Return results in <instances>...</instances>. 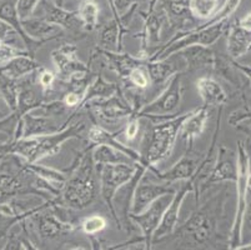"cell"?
I'll return each mask as SVG.
<instances>
[{
	"instance_id": "1",
	"label": "cell",
	"mask_w": 251,
	"mask_h": 250,
	"mask_svg": "<svg viewBox=\"0 0 251 250\" xmlns=\"http://www.w3.org/2000/svg\"><path fill=\"white\" fill-rule=\"evenodd\" d=\"M91 144L88 149L80 151L73 162L72 167L67 169L68 178L61 188L60 195L56 203L61 208L83 210L97 199L99 185L97 180V167L93 162L91 151L94 148Z\"/></svg>"
},
{
	"instance_id": "2",
	"label": "cell",
	"mask_w": 251,
	"mask_h": 250,
	"mask_svg": "<svg viewBox=\"0 0 251 250\" xmlns=\"http://www.w3.org/2000/svg\"><path fill=\"white\" fill-rule=\"evenodd\" d=\"M86 124L77 120L69 124L67 128L56 133L35 137L20 138L15 141H10L9 154H15L28 163H38L47 157L56 155L60 151L61 145L70 139H80L81 133L85 130Z\"/></svg>"
},
{
	"instance_id": "3",
	"label": "cell",
	"mask_w": 251,
	"mask_h": 250,
	"mask_svg": "<svg viewBox=\"0 0 251 250\" xmlns=\"http://www.w3.org/2000/svg\"><path fill=\"white\" fill-rule=\"evenodd\" d=\"M191 111L193 110L182 115H175L174 118L154 124L148 129L144 137V153H141L144 162L150 167V170L148 171L154 175L159 173V170L155 168V164L170 157L182 124L185 119L190 115Z\"/></svg>"
},
{
	"instance_id": "4",
	"label": "cell",
	"mask_w": 251,
	"mask_h": 250,
	"mask_svg": "<svg viewBox=\"0 0 251 250\" xmlns=\"http://www.w3.org/2000/svg\"><path fill=\"white\" fill-rule=\"evenodd\" d=\"M237 175H236V210L234 222L230 231L229 248L236 249L241 245L243 240V228L248 210V199L250 194V154L246 150L243 141H237Z\"/></svg>"
},
{
	"instance_id": "5",
	"label": "cell",
	"mask_w": 251,
	"mask_h": 250,
	"mask_svg": "<svg viewBox=\"0 0 251 250\" xmlns=\"http://www.w3.org/2000/svg\"><path fill=\"white\" fill-rule=\"evenodd\" d=\"M136 167H138V164H123V163L104 164L97 167V171L100 178V195L108 205V209L110 210L111 217L115 220L119 229H122V225H120V220L116 214L114 200H115V195L118 194L119 190L131 180L136 171Z\"/></svg>"
},
{
	"instance_id": "6",
	"label": "cell",
	"mask_w": 251,
	"mask_h": 250,
	"mask_svg": "<svg viewBox=\"0 0 251 250\" xmlns=\"http://www.w3.org/2000/svg\"><path fill=\"white\" fill-rule=\"evenodd\" d=\"M216 210L209 204L199 208L191 214L180 228L174 230L171 235L180 237V240L186 245H205L210 242L216 229Z\"/></svg>"
},
{
	"instance_id": "7",
	"label": "cell",
	"mask_w": 251,
	"mask_h": 250,
	"mask_svg": "<svg viewBox=\"0 0 251 250\" xmlns=\"http://www.w3.org/2000/svg\"><path fill=\"white\" fill-rule=\"evenodd\" d=\"M182 72L175 73L169 80V84L164 89L163 93L157 96L156 99L150 102L149 104L144 105L143 108L136 111L139 118H163V116L174 115L176 110L179 109L180 103L182 99L184 93V85H182ZM175 116V115H174Z\"/></svg>"
},
{
	"instance_id": "8",
	"label": "cell",
	"mask_w": 251,
	"mask_h": 250,
	"mask_svg": "<svg viewBox=\"0 0 251 250\" xmlns=\"http://www.w3.org/2000/svg\"><path fill=\"white\" fill-rule=\"evenodd\" d=\"M60 209L61 206L55 201L30 215L36 233L42 240L56 239L75 230L74 224L61 218Z\"/></svg>"
},
{
	"instance_id": "9",
	"label": "cell",
	"mask_w": 251,
	"mask_h": 250,
	"mask_svg": "<svg viewBox=\"0 0 251 250\" xmlns=\"http://www.w3.org/2000/svg\"><path fill=\"white\" fill-rule=\"evenodd\" d=\"M83 109H91L95 113L98 120L105 124H115L124 118H129L133 114V105L125 98L119 88L114 95L109 98L90 100L84 105Z\"/></svg>"
},
{
	"instance_id": "10",
	"label": "cell",
	"mask_w": 251,
	"mask_h": 250,
	"mask_svg": "<svg viewBox=\"0 0 251 250\" xmlns=\"http://www.w3.org/2000/svg\"><path fill=\"white\" fill-rule=\"evenodd\" d=\"M189 193H194V180L191 178L188 180H182V184L180 185L179 189H175L174 195L164 212L160 223L152 234V243L170 237L174 233L179 222L180 209Z\"/></svg>"
},
{
	"instance_id": "11",
	"label": "cell",
	"mask_w": 251,
	"mask_h": 250,
	"mask_svg": "<svg viewBox=\"0 0 251 250\" xmlns=\"http://www.w3.org/2000/svg\"><path fill=\"white\" fill-rule=\"evenodd\" d=\"M173 195L174 194H170V193L163 194V195L155 199L144 212L139 213V214L129 213V219L135 222L139 225V228L141 229L145 249H151L152 234H154L155 229L157 228V225L160 223L161 217H163L164 212L168 208Z\"/></svg>"
},
{
	"instance_id": "12",
	"label": "cell",
	"mask_w": 251,
	"mask_h": 250,
	"mask_svg": "<svg viewBox=\"0 0 251 250\" xmlns=\"http://www.w3.org/2000/svg\"><path fill=\"white\" fill-rule=\"evenodd\" d=\"M236 175V155L231 150H229L224 144H221L218 149V153H216V159L213 168H211L207 178L201 184V187L199 188V198L210 185L218 184V183L221 182H235Z\"/></svg>"
},
{
	"instance_id": "13",
	"label": "cell",
	"mask_w": 251,
	"mask_h": 250,
	"mask_svg": "<svg viewBox=\"0 0 251 250\" xmlns=\"http://www.w3.org/2000/svg\"><path fill=\"white\" fill-rule=\"evenodd\" d=\"M139 15L144 19V29L140 33L141 47L136 56L147 60L150 56L149 48L160 43V33L164 23L168 22L164 9L156 8L152 11H139Z\"/></svg>"
},
{
	"instance_id": "14",
	"label": "cell",
	"mask_w": 251,
	"mask_h": 250,
	"mask_svg": "<svg viewBox=\"0 0 251 250\" xmlns=\"http://www.w3.org/2000/svg\"><path fill=\"white\" fill-rule=\"evenodd\" d=\"M51 60L56 68V73L63 82L74 74L90 72L89 64L83 63L77 56V48L74 44H63L51 52Z\"/></svg>"
},
{
	"instance_id": "15",
	"label": "cell",
	"mask_w": 251,
	"mask_h": 250,
	"mask_svg": "<svg viewBox=\"0 0 251 250\" xmlns=\"http://www.w3.org/2000/svg\"><path fill=\"white\" fill-rule=\"evenodd\" d=\"M43 9L45 15L43 19L50 24L58 25L63 30H67L75 38H83L84 33H86L83 28L80 18L77 15L76 10L69 11L61 8L58 4H54L49 0L43 1Z\"/></svg>"
},
{
	"instance_id": "16",
	"label": "cell",
	"mask_w": 251,
	"mask_h": 250,
	"mask_svg": "<svg viewBox=\"0 0 251 250\" xmlns=\"http://www.w3.org/2000/svg\"><path fill=\"white\" fill-rule=\"evenodd\" d=\"M79 114V111H74L70 114L69 118L64 123H58L52 116L43 115V114H36L34 110L25 114L22 119L23 124V132L22 138H29L35 137V135H44V134H51V133H56L63 130L64 128H67L73 119Z\"/></svg>"
},
{
	"instance_id": "17",
	"label": "cell",
	"mask_w": 251,
	"mask_h": 250,
	"mask_svg": "<svg viewBox=\"0 0 251 250\" xmlns=\"http://www.w3.org/2000/svg\"><path fill=\"white\" fill-rule=\"evenodd\" d=\"M174 194L175 188L166 187V185L155 184L148 180L147 175L144 174L135 185L133 192V198H131V210L130 213L139 214L144 212L148 206L152 203L156 198H159L163 194Z\"/></svg>"
},
{
	"instance_id": "18",
	"label": "cell",
	"mask_w": 251,
	"mask_h": 250,
	"mask_svg": "<svg viewBox=\"0 0 251 250\" xmlns=\"http://www.w3.org/2000/svg\"><path fill=\"white\" fill-rule=\"evenodd\" d=\"M102 56V58L106 60V63L109 64V68L111 70L116 73L119 77L122 79L127 80V77H129V73L135 68H144L145 65V59H141L139 56H134L131 54H125V53L122 52H108V50L100 49V48H97V49L93 52L90 58V63L94 60L97 56Z\"/></svg>"
},
{
	"instance_id": "19",
	"label": "cell",
	"mask_w": 251,
	"mask_h": 250,
	"mask_svg": "<svg viewBox=\"0 0 251 250\" xmlns=\"http://www.w3.org/2000/svg\"><path fill=\"white\" fill-rule=\"evenodd\" d=\"M88 138H89V141H90L91 144H94V145L104 144V145L111 146V148L124 153L125 155L131 158V159H133L135 163H138V164L147 167L148 170H150V167L147 164V163L144 162L143 157H141V153L136 151L135 149L130 148V146H126L123 143H120V141L118 140V134H111V133H109L108 130H105L104 128L98 125L97 123H95L90 129H89Z\"/></svg>"
},
{
	"instance_id": "20",
	"label": "cell",
	"mask_w": 251,
	"mask_h": 250,
	"mask_svg": "<svg viewBox=\"0 0 251 250\" xmlns=\"http://www.w3.org/2000/svg\"><path fill=\"white\" fill-rule=\"evenodd\" d=\"M175 54L180 55L185 60L186 69L184 72H195V70H204V69L213 70L215 52L210 49V47L194 44L179 50Z\"/></svg>"
},
{
	"instance_id": "21",
	"label": "cell",
	"mask_w": 251,
	"mask_h": 250,
	"mask_svg": "<svg viewBox=\"0 0 251 250\" xmlns=\"http://www.w3.org/2000/svg\"><path fill=\"white\" fill-rule=\"evenodd\" d=\"M0 19H3L4 22H6L8 24H10L11 27L14 28L17 33L19 34L20 39L23 40V44L26 47V52L34 56L36 50L39 48L44 45L45 43L50 41L49 39H33L29 35L25 34V31L23 30L22 24H20V19L18 17L17 9H15V3L13 0H8V1H4L1 5H0Z\"/></svg>"
},
{
	"instance_id": "22",
	"label": "cell",
	"mask_w": 251,
	"mask_h": 250,
	"mask_svg": "<svg viewBox=\"0 0 251 250\" xmlns=\"http://www.w3.org/2000/svg\"><path fill=\"white\" fill-rule=\"evenodd\" d=\"M210 108L207 105H202L201 108L193 109L190 115L185 119L179 134L186 143V150H193V144L196 138L200 137L205 129V124L210 115Z\"/></svg>"
},
{
	"instance_id": "23",
	"label": "cell",
	"mask_w": 251,
	"mask_h": 250,
	"mask_svg": "<svg viewBox=\"0 0 251 250\" xmlns=\"http://www.w3.org/2000/svg\"><path fill=\"white\" fill-rule=\"evenodd\" d=\"M201 160L196 158L195 154H193V150H186L185 155H182L174 165L173 168L169 169L165 173L156 174V178L164 180L168 183L180 182V180H188L195 174L196 169L199 167V163Z\"/></svg>"
},
{
	"instance_id": "24",
	"label": "cell",
	"mask_w": 251,
	"mask_h": 250,
	"mask_svg": "<svg viewBox=\"0 0 251 250\" xmlns=\"http://www.w3.org/2000/svg\"><path fill=\"white\" fill-rule=\"evenodd\" d=\"M229 33H227V55L230 58L237 60L243 55L250 52L251 35L250 30L241 27L237 22H229Z\"/></svg>"
},
{
	"instance_id": "25",
	"label": "cell",
	"mask_w": 251,
	"mask_h": 250,
	"mask_svg": "<svg viewBox=\"0 0 251 250\" xmlns=\"http://www.w3.org/2000/svg\"><path fill=\"white\" fill-rule=\"evenodd\" d=\"M42 69V64H39L34 59V56H31L28 52H25L5 61V64L0 68V74L5 75L10 79L18 80Z\"/></svg>"
},
{
	"instance_id": "26",
	"label": "cell",
	"mask_w": 251,
	"mask_h": 250,
	"mask_svg": "<svg viewBox=\"0 0 251 250\" xmlns=\"http://www.w3.org/2000/svg\"><path fill=\"white\" fill-rule=\"evenodd\" d=\"M189 3L190 0H160L157 5L164 9L171 28L186 30V24H191L193 17L189 9Z\"/></svg>"
},
{
	"instance_id": "27",
	"label": "cell",
	"mask_w": 251,
	"mask_h": 250,
	"mask_svg": "<svg viewBox=\"0 0 251 250\" xmlns=\"http://www.w3.org/2000/svg\"><path fill=\"white\" fill-rule=\"evenodd\" d=\"M23 30L26 35L33 39H49L55 40L64 35V30L60 27L45 22L43 18H29V19L20 20Z\"/></svg>"
},
{
	"instance_id": "28",
	"label": "cell",
	"mask_w": 251,
	"mask_h": 250,
	"mask_svg": "<svg viewBox=\"0 0 251 250\" xmlns=\"http://www.w3.org/2000/svg\"><path fill=\"white\" fill-rule=\"evenodd\" d=\"M196 88L201 96L204 105L214 107V105H224L227 102V94L224 90L220 83L214 78L201 77L196 82Z\"/></svg>"
},
{
	"instance_id": "29",
	"label": "cell",
	"mask_w": 251,
	"mask_h": 250,
	"mask_svg": "<svg viewBox=\"0 0 251 250\" xmlns=\"http://www.w3.org/2000/svg\"><path fill=\"white\" fill-rule=\"evenodd\" d=\"M144 69L147 70L150 84L156 88L166 84L175 73L179 72L176 63L169 60V58L163 60H147Z\"/></svg>"
},
{
	"instance_id": "30",
	"label": "cell",
	"mask_w": 251,
	"mask_h": 250,
	"mask_svg": "<svg viewBox=\"0 0 251 250\" xmlns=\"http://www.w3.org/2000/svg\"><path fill=\"white\" fill-rule=\"evenodd\" d=\"M119 88H120V86H119L118 84H115V83L105 80V78H102L101 75H97V77L86 85L80 105L75 109V111H79V113H80L81 110H83L84 105H85L86 103L90 102V100L109 98V96L114 95V94L118 91Z\"/></svg>"
},
{
	"instance_id": "31",
	"label": "cell",
	"mask_w": 251,
	"mask_h": 250,
	"mask_svg": "<svg viewBox=\"0 0 251 250\" xmlns=\"http://www.w3.org/2000/svg\"><path fill=\"white\" fill-rule=\"evenodd\" d=\"M127 31H129V29L126 27H123L115 19L110 20L102 28L99 36V47L98 48L108 50V52H123V36Z\"/></svg>"
},
{
	"instance_id": "32",
	"label": "cell",
	"mask_w": 251,
	"mask_h": 250,
	"mask_svg": "<svg viewBox=\"0 0 251 250\" xmlns=\"http://www.w3.org/2000/svg\"><path fill=\"white\" fill-rule=\"evenodd\" d=\"M213 72L215 73L218 77L223 78L224 80H226L227 83H230L231 85L236 86V88H240L241 86V78L240 75L241 72L235 66L234 59H231L227 55L218 54L215 53V58H214V66Z\"/></svg>"
},
{
	"instance_id": "33",
	"label": "cell",
	"mask_w": 251,
	"mask_h": 250,
	"mask_svg": "<svg viewBox=\"0 0 251 250\" xmlns=\"http://www.w3.org/2000/svg\"><path fill=\"white\" fill-rule=\"evenodd\" d=\"M91 157H93V162L97 167L104 164H119V163H123V164H138L122 151L116 150V149L111 148L109 145H104V144L95 145L93 148V151H91Z\"/></svg>"
},
{
	"instance_id": "34",
	"label": "cell",
	"mask_w": 251,
	"mask_h": 250,
	"mask_svg": "<svg viewBox=\"0 0 251 250\" xmlns=\"http://www.w3.org/2000/svg\"><path fill=\"white\" fill-rule=\"evenodd\" d=\"M77 15L83 23L84 30L88 31L95 30L99 23V6L93 0H84L77 8Z\"/></svg>"
},
{
	"instance_id": "35",
	"label": "cell",
	"mask_w": 251,
	"mask_h": 250,
	"mask_svg": "<svg viewBox=\"0 0 251 250\" xmlns=\"http://www.w3.org/2000/svg\"><path fill=\"white\" fill-rule=\"evenodd\" d=\"M0 95L13 111L17 108L18 95H19V84L17 80L0 74Z\"/></svg>"
},
{
	"instance_id": "36",
	"label": "cell",
	"mask_w": 251,
	"mask_h": 250,
	"mask_svg": "<svg viewBox=\"0 0 251 250\" xmlns=\"http://www.w3.org/2000/svg\"><path fill=\"white\" fill-rule=\"evenodd\" d=\"M189 9L194 18L207 20L219 9V0H190Z\"/></svg>"
},
{
	"instance_id": "37",
	"label": "cell",
	"mask_w": 251,
	"mask_h": 250,
	"mask_svg": "<svg viewBox=\"0 0 251 250\" xmlns=\"http://www.w3.org/2000/svg\"><path fill=\"white\" fill-rule=\"evenodd\" d=\"M108 223H106V219L101 215H91L84 219V222L81 223V229H83L84 233L89 237H94L98 233L104 230L106 228Z\"/></svg>"
},
{
	"instance_id": "38",
	"label": "cell",
	"mask_w": 251,
	"mask_h": 250,
	"mask_svg": "<svg viewBox=\"0 0 251 250\" xmlns=\"http://www.w3.org/2000/svg\"><path fill=\"white\" fill-rule=\"evenodd\" d=\"M127 82L138 89H147L149 86V77L144 68H135L129 73Z\"/></svg>"
},
{
	"instance_id": "39",
	"label": "cell",
	"mask_w": 251,
	"mask_h": 250,
	"mask_svg": "<svg viewBox=\"0 0 251 250\" xmlns=\"http://www.w3.org/2000/svg\"><path fill=\"white\" fill-rule=\"evenodd\" d=\"M18 38H20V36L14 28L6 22H4L3 19H0V41L4 43V44L17 48L15 43H17Z\"/></svg>"
},
{
	"instance_id": "40",
	"label": "cell",
	"mask_w": 251,
	"mask_h": 250,
	"mask_svg": "<svg viewBox=\"0 0 251 250\" xmlns=\"http://www.w3.org/2000/svg\"><path fill=\"white\" fill-rule=\"evenodd\" d=\"M39 1L40 0H17L15 1V9H17L19 19L25 20L31 18L36 6H38Z\"/></svg>"
},
{
	"instance_id": "41",
	"label": "cell",
	"mask_w": 251,
	"mask_h": 250,
	"mask_svg": "<svg viewBox=\"0 0 251 250\" xmlns=\"http://www.w3.org/2000/svg\"><path fill=\"white\" fill-rule=\"evenodd\" d=\"M248 120H250V108L248 105H245L241 109L235 110L229 115V124L234 128H237L243 121Z\"/></svg>"
},
{
	"instance_id": "42",
	"label": "cell",
	"mask_w": 251,
	"mask_h": 250,
	"mask_svg": "<svg viewBox=\"0 0 251 250\" xmlns=\"http://www.w3.org/2000/svg\"><path fill=\"white\" fill-rule=\"evenodd\" d=\"M55 80H56V75L54 74V73L49 72V70H47V69L44 68L42 69V73L39 74L38 82H39V85L42 86L44 93H48V91L51 90Z\"/></svg>"
},
{
	"instance_id": "43",
	"label": "cell",
	"mask_w": 251,
	"mask_h": 250,
	"mask_svg": "<svg viewBox=\"0 0 251 250\" xmlns=\"http://www.w3.org/2000/svg\"><path fill=\"white\" fill-rule=\"evenodd\" d=\"M23 53L25 52H22V50H19L18 48L4 44V43L0 41V63H5L9 59L14 58V56L23 54Z\"/></svg>"
},
{
	"instance_id": "44",
	"label": "cell",
	"mask_w": 251,
	"mask_h": 250,
	"mask_svg": "<svg viewBox=\"0 0 251 250\" xmlns=\"http://www.w3.org/2000/svg\"><path fill=\"white\" fill-rule=\"evenodd\" d=\"M84 91H77V90H69L65 96H64L63 103L67 108H77L80 105L81 99H83Z\"/></svg>"
},
{
	"instance_id": "45",
	"label": "cell",
	"mask_w": 251,
	"mask_h": 250,
	"mask_svg": "<svg viewBox=\"0 0 251 250\" xmlns=\"http://www.w3.org/2000/svg\"><path fill=\"white\" fill-rule=\"evenodd\" d=\"M135 3H139V0H113V4L115 6L116 13L119 14V17H122L123 14L126 13L130 6Z\"/></svg>"
},
{
	"instance_id": "46",
	"label": "cell",
	"mask_w": 251,
	"mask_h": 250,
	"mask_svg": "<svg viewBox=\"0 0 251 250\" xmlns=\"http://www.w3.org/2000/svg\"><path fill=\"white\" fill-rule=\"evenodd\" d=\"M108 4H109V8H110L111 13H113V19H115L116 22L120 23V24H122V20H120V17H119V14L116 13L115 6H114V4H113V0H108ZM122 25H123V24H122ZM123 27H124V25H123ZM126 28H127V27H126Z\"/></svg>"
},
{
	"instance_id": "47",
	"label": "cell",
	"mask_w": 251,
	"mask_h": 250,
	"mask_svg": "<svg viewBox=\"0 0 251 250\" xmlns=\"http://www.w3.org/2000/svg\"><path fill=\"white\" fill-rule=\"evenodd\" d=\"M160 0H149V8H148L147 11H152L157 6Z\"/></svg>"
}]
</instances>
